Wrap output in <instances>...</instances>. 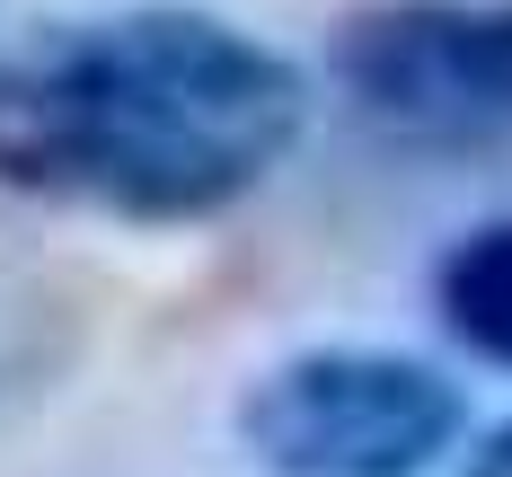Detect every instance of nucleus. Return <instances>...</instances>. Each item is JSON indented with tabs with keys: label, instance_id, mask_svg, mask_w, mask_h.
<instances>
[{
	"label": "nucleus",
	"instance_id": "f257e3e1",
	"mask_svg": "<svg viewBox=\"0 0 512 477\" xmlns=\"http://www.w3.org/2000/svg\"><path fill=\"white\" fill-rule=\"evenodd\" d=\"M309 133V71L221 9L151 0L0 45V195L142 230L221 221Z\"/></svg>",
	"mask_w": 512,
	"mask_h": 477
},
{
	"label": "nucleus",
	"instance_id": "f03ea898",
	"mask_svg": "<svg viewBox=\"0 0 512 477\" xmlns=\"http://www.w3.org/2000/svg\"><path fill=\"white\" fill-rule=\"evenodd\" d=\"M239 451L265 477H424L460 451V380L398 345H301L239 389Z\"/></svg>",
	"mask_w": 512,
	"mask_h": 477
},
{
	"label": "nucleus",
	"instance_id": "7ed1b4c3",
	"mask_svg": "<svg viewBox=\"0 0 512 477\" xmlns=\"http://www.w3.org/2000/svg\"><path fill=\"white\" fill-rule=\"evenodd\" d=\"M327 80L380 142H512V0H371L336 27Z\"/></svg>",
	"mask_w": 512,
	"mask_h": 477
},
{
	"label": "nucleus",
	"instance_id": "20e7f679",
	"mask_svg": "<svg viewBox=\"0 0 512 477\" xmlns=\"http://www.w3.org/2000/svg\"><path fill=\"white\" fill-rule=\"evenodd\" d=\"M433 310L451 327V345H468L477 363L512 371V212L460 230L433 257Z\"/></svg>",
	"mask_w": 512,
	"mask_h": 477
},
{
	"label": "nucleus",
	"instance_id": "39448f33",
	"mask_svg": "<svg viewBox=\"0 0 512 477\" xmlns=\"http://www.w3.org/2000/svg\"><path fill=\"white\" fill-rule=\"evenodd\" d=\"M460 477H512V424H495L477 451H468V469Z\"/></svg>",
	"mask_w": 512,
	"mask_h": 477
}]
</instances>
